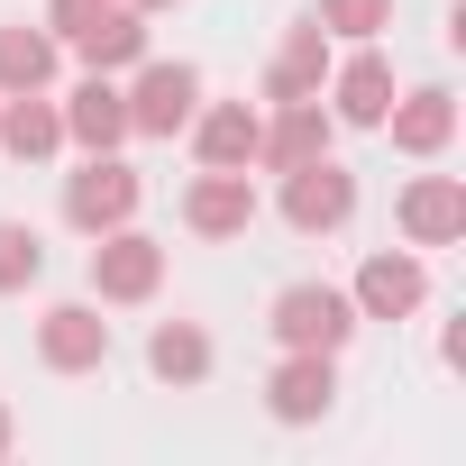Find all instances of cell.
<instances>
[{"label":"cell","mask_w":466,"mask_h":466,"mask_svg":"<svg viewBox=\"0 0 466 466\" xmlns=\"http://www.w3.org/2000/svg\"><path fill=\"white\" fill-rule=\"evenodd\" d=\"M266 329H275L284 348H320V357H339V348L357 339V302H348L339 284H284L275 311H266Z\"/></svg>","instance_id":"obj_1"},{"label":"cell","mask_w":466,"mask_h":466,"mask_svg":"<svg viewBox=\"0 0 466 466\" xmlns=\"http://www.w3.org/2000/svg\"><path fill=\"white\" fill-rule=\"evenodd\" d=\"M348 210H357V174H348L339 156H302V165H284V219L302 228V238L348 228Z\"/></svg>","instance_id":"obj_2"},{"label":"cell","mask_w":466,"mask_h":466,"mask_svg":"<svg viewBox=\"0 0 466 466\" xmlns=\"http://www.w3.org/2000/svg\"><path fill=\"white\" fill-rule=\"evenodd\" d=\"M137 201H147V183H137L119 156H92V165L65 183V219L83 228V238H101V228H128V219H137Z\"/></svg>","instance_id":"obj_3"},{"label":"cell","mask_w":466,"mask_h":466,"mask_svg":"<svg viewBox=\"0 0 466 466\" xmlns=\"http://www.w3.org/2000/svg\"><path fill=\"white\" fill-rule=\"evenodd\" d=\"M156 284H165V248L147 228H101L92 238V293L101 302H147Z\"/></svg>","instance_id":"obj_4"},{"label":"cell","mask_w":466,"mask_h":466,"mask_svg":"<svg viewBox=\"0 0 466 466\" xmlns=\"http://www.w3.org/2000/svg\"><path fill=\"white\" fill-rule=\"evenodd\" d=\"M257 183H248V165H201V183L183 192V219H192V238H248L257 228Z\"/></svg>","instance_id":"obj_5"},{"label":"cell","mask_w":466,"mask_h":466,"mask_svg":"<svg viewBox=\"0 0 466 466\" xmlns=\"http://www.w3.org/2000/svg\"><path fill=\"white\" fill-rule=\"evenodd\" d=\"M192 110H201V74L192 65H147L128 83V137H174V128H192Z\"/></svg>","instance_id":"obj_6"},{"label":"cell","mask_w":466,"mask_h":466,"mask_svg":"<svg viewBox=\"0 0 466 466\" xmlns=\"http://www.w3.org/2000/svg\"><path fill=\"white\" fill-rule=\"evenodd\" d=\"M37 357H46L56 375H92V366H110V320H101L92 302H56V311L37 320Z\"/></svg>","instance_id":"obj_7"},{"label":"cell","mask_w":466,"mask_h":466,"mask_svg":"<svg viewBox=\"0 0 466 466\" xmlns=\"http://www.w3.org/2000/svg\"><path fill=\"white\" fill-rule=\"evenodd\" d=\"M420 293H430V275H420V257H402V248H384V257H366L357 266V320H411L420 311Z\"/></svg>","instance_id":"obj_8"},{"label":"cell","mask_w":466,"mask_h":466,"mask_svg":"<svg viewBox=\"0 0 466 466\" xmlns=\"http://www.w3.org/2000/svg\"><path fill=\"white\" fill-rule=\"evenodd\" d=\"M329 402H339V366L320 348H284V366L266 375V411L275 420H320Z\"/></svg>","instance_id":"obj_9"},{"label":"cell","mask_w":466,"mask_h":466,"mask_svg":"<svg viewBox=\"0 0 466 466\" xmlns=\"http://www.w3.org/2000/svg\"><path fill=\"white\" fill-rule=\"evenodd\" d=\"M402 238L411 248H457L466 238V183L457 174H420L402 192Z\"/></svg>","instance_id":"obj_10"},{"label":"cell","mask_w":466,"mask_h":466,"mask_svg":"<svg viewBox=\"0 0 466 466\" xmlns=\"http://www.w3.org/2000/svg\"><path fill=\"white\" fill-rule=\"evenodd\" d=\"M384 110H393V65H384L375 46H357V56L329 74V119H348V128H384Z\"/></svg>","instance_id":"obj_11"},{"label":"cell","mask_w":466,"mask_h":466,"mask_svg":"<svg viewBox=\"0 0 466 466\" xmlns=\"http://www.w3.org/2000/svg\"><path fill=\"white\" fill-rule=\"evenodd\" d=\"M65 137H74L83 156H119V137H128V92H119L110 74H92V83L65 101Z\"/></svg>","instance_id":"obj_12"},{"label":"cell","mask_w":466,"mask_h":466,"mask_svg":"<svg viewBox=\"0 0 466 466\" xmlns=\"http://www.w3.org/2000/svg\"><path fill=\"white\" fill-rule=\"evenodd\" d=\"M329 110H320V92L311 101H275V119H266V137H257V165H302V156H329Z\"/></svg>","instance_id":"obj_13"},{"label":"cell","mask_w":466,"mask_h":466,"mask_svg":"<svg viewBox=\"0 0 466 466\" xmlns=\"http://www.w3.org/2000/svg\"><path fill=\"white\" fill-rule=\"evenodd\" d=\"M257 137H266L257 101H210V110H192V147H201V165H257Z\"/></svg>","instance_id":"obj_14"},{"label":"cell","mask_w":466,"mask_h":466,"mask_svg":"<svg viewBox=\"0 0 466 466\" xmlns=\"http://www.w3.org/2000/svg\"><path fill=\"white\" fill-rule=\"evenodd\" d=\"M0 147H10L19 165H46L65 147V110L46 92H0Z\"/></svg>","instance_id":"obj_15"},{"label":"cell","mask_w":466,"mask_h":466,"mask_svg":"<svg viewBox=\"0 0 466 466\" xmlns=\"http://www.w3.org/2000/svg\"><path fill=\"white\" fill-rule=\"evenodd\" d=\"M384 128H393L402 156H439V147L457 137V101H448L439 83H420V92H402V101L384 110Z\"/></svg>","instance_id":"obj_16"},{"label":"cell","mask_w":466,"mask_h":466,"mask_svg":"<svg viewBox=\"0 0 466 466\" xmlns=\"http://www.w3.org/2000/svg\"><path fill=\"white\" fill-rule=\"evenodd\" d=\"M74 46H83V65H92V74H119V65H137V56H147V10H137V0H110L92 28H74Z\"/></svg>","instance_id":"obj_17"},{"label":"cell","mask_w":466,"mask_h":466,"mask_svg":"<svg viewBox=\"0 0 466 466\" xmlns=\"http://www.w3.org/2000/svg\"><path fill=\"white\" fill-rule=\"evenodd\" d=\"M320 83H329V37H320V19H302L284 37V56L266 65V101H311Z\"/></svg>","instance_id":"obj_18"},{"label":"cell","mask_w":466,"mask_h":466,"mask_svg":"<svg viewBox=\"0 0 466 466\" xmlns=\"http://www.w3.org/2000/svg\"><path fill=\"white\" fill-rule=\"evenodd\" d=\"M56 83V37L46 28H0V92H46Z\"/></svg>","instance_id":"obj_19"},{"label":"cell","mask_w":466,"mask_h":466,"mask_svg":"<svg viewBox=\"0 0 466 466\" xmlns=\"http://www.w3.org/2000/svg\"><path fill=\"white\" fill-rule=\"evenodd\" d=\"M147 366H156V384H201V375H210V339H201L192 320H165V329L147 339Z\"/></svg>","instance_id":"obj_20"},{"label":"cell","mask_w":466,"mask_h":466,"mask_svg":"<svg viewBox=\"0 0 466 466\" xmlns=\"http://www.w3.org/2000/svg\"><path fill=\"white\" fill-rule=\"evenodd\" d=\"M37 275H46V238L28 219H0V293H28Z\"/></svg>","instance_id":"obj_21"},{"label":"cell","mask_w":466,"mask_h":466,"mask_svg":"<svg viewBox=\"0 0 466 466\" xmlns=\"http://www.w3.org/2000/svg\"><path fill=\"white\" fill-rule=\"evenodd\" d=\"M311 19H320V37H357V46H366V37L393 28V0H320Z\"/></svg>","instance_id":"obj_22"},{"label":"cell","mask_w":466,"mask_h":466,"mask_svg":"<svg viewBox=\"0 0 466 466\" xmlns=\"http://www.w3.org/2000/svg\"><path fill=\"white\" fill-rule=\"evenodd\" d=\"M101 10H110V0H46V28H56V37H74V28H92Z\"/></svg>","instance_id":"obj_23"},{"label":"cell","mask_w":466,"mask_h":466,"mask_svg":"<svg viewBox=\"0 0 466 466\" xmlns=\"http://www.w3.org/2000/svg\"><path fill=\"white\" fill-rule=\"evenodd\" d=\"M10 439H19V430H10V402H0V457H10Z\"/></svg>","instance_id":"obj_24"},{"label":"cell","mask_w":466,"mask_h":466,"mask_svg":"<svg viewBox=\"0 0 466 466\" xmlns=\"http://www.w3.org/2000/svg\"><path fill=\"white\" fill-rule=\"evenodd\" d=\"M137 10H174V0H137Z\"/></svg>","instance_id":"obj_25"}]
</instances>
